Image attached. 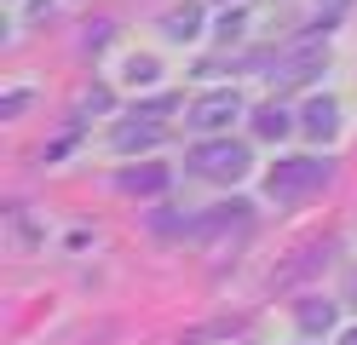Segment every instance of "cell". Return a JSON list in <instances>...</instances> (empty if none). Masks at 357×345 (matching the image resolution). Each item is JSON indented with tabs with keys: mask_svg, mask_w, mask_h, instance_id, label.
<instances>
[{
	"mask_svg": "<svg viewBox=\"0 0 357 345\" xmlns=\"http://www.w3.org/2000/svg\"><path fill=\"white\" fill-rule=\"evenodd\" d=\"M190 173L219 178V184H236L242 173H248V144H231V138H219V144H196L190 150Z\"/></svg>",
	"mask_w": 357,
	"mask_h": 345,
	"instance_id": "obj_1",
	"label": "cell"
},
{
	"mask_svg": "<svg viewBox=\"0 0 357 345\" xmlns=\"http://www.w3.org/2000/svg\"><path fill=\"white\" fill-rule=\"evenodd\" d=\"M328 184V161H282L271 167V196L277 201H294V196H311Z\"/></svg>",
	"mask_w": 357,
	"mask_h": 345,
	"instance_id": "obj_2",
	"label": "cell"
},
{
	"mask_svg": "<svg viewBox=\"0 0 357 345\" xmlns=\"http://www.w3.org/2000/svg\"><path fill=\"white\" fill-rule=\"evenodd\" d=\"M236 115H242V98H236V92H208V98L190 109V121L202 127V132H213V127H231Z\"/></svg>",
	"mask_w": 357,
	"mask_h": 345,
	"instance_id": "obj_3",
	"label": "cell"
},
{
	"mask_svg": "<svg viewBox=\"0 0 357 345\" xmlns=\"http://www.w3.org/2000/svg\"><path fill=\"white\" fill-rule=\"evenodd\" d=\"M305 132H311V138H334V132H340V109H334L328 98L305 104Z\"/></svg>",
	"mask_w": 357,
	"mask_h": 345,
	"instance_id": "obj_4",
	"label": "cell"
},
{
	"mask_svg": "<svg viewBox=\"0 0 357 345\" xmlns=\"http://www.w3.org/2000/svg\"><path fill=\"white\" fill-rule=\"evenodd\" d=\"M254 121H259V138H282V132H288V115H282L277 104H265Z\"/></svg>",
	"mask_w": 357,
	"mask_h": 345,
	"instance_id": "obj_5",
	"label": "cell"
},
{
	"mask_svg": "<svg viewBox=\"0 0 357 345\" xmlns=\"http://www.w3.org/2000/svg\"><path fill=\"white\" fill-rule=\"evenodd\" d=\"M162 184V167H132L127 173V190H155Z\"/></svg>",
	"mask_w": 357,
	"mask_h": 345,
	"instance_id": "obj_6",
	"label": "cell"
},
{
	"mask_svg": "<svg viewBox=\"0 0 357 345\" xmlns=\"http://www.w3.org/2000/svg\"><path fill=\"white\" fill-rule=\"evenodd\" d=\"M196 23H202L196 12H173V17H167V29H173V40H190V35H196Z\"/></svg>",
	"mask_w": 357,
	"mask_h": 345,
	"instance_id": "obj_7",
	"label": "cell"
},
{
	"mask_svg": "<svg viewBox=\"0 0 357 345\" xmlns=\"http://www.w3.org/2000/svg\"><path fill=\"white\" fill-rule=\"evenodd\" d=\"M346 345H357V328H351V334H346Z\"/></svg>",
	"mask_w": 357,
	"mask_h": 345,
	"instance_id": "obj_8",
	"label": "cell"
}]
</instances>
